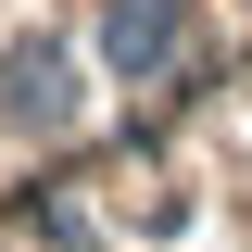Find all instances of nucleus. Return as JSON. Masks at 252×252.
Here are the masks:
<instances>
[{
  "label": "nucleus",
  "instance_id": "obj_1",
  "mask_svg": "<svg viewBox=\"0 0 252 252\" xmlns=\"http://www.w3.org/2000/svg\"><path fill=\"white\" fill-rule=\"evenodd\" d=\"M13 89H26V114H63V63L26 51V63H13Z\"/></svg>",
  "mask_w": 252,
  "mask_h": 252
}]
</instances>
